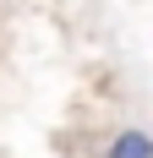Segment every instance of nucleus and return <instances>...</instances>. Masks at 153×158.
Returning a JSON list of instances; mask_svg holds the SVG:
<instances>
[{"label":"nucleus","instance_id":"1","mask_svg":"<svg viewBox=\"0 0 153 158\" xmlns=\"http://www.w3.org/2000/svg\"><path fill=\"white\" fill-rule=\"evenodd\" d=\"M104 158H153V131L148 126H120L109 136Z\"/></svg>","mask_w":153,"mask_h":158}]
</instances>
